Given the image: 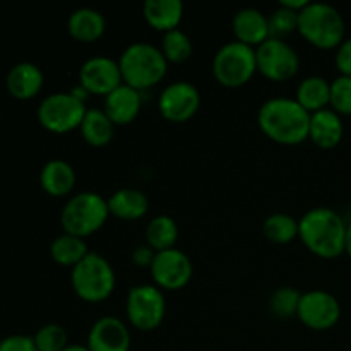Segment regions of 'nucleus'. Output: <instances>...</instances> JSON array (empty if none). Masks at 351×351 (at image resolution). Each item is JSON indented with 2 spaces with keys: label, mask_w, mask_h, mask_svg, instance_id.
Here are the masks:
<instances>
[{
  "label": "nucleus",
  "mask_w": 351,
  "mask_h": 351,
  "mask_svg": "<svg viewBox=\"0 0 351 351\" xmlns=\"http://www.w3.org/2000/svg\"><path fill=\"white\" fill-rule=\"evenodd\" d=\"M312 113L295 98L273 96L261 105L257 123L264 136L285 146H295L308 139Z\"/></svg>",
  "instance_id": "f257e3e1"
},
{
  "label": "nucleus",
  "mask_w": 351,
  "mask_h": 351,
  "mask_svg": "<svg viewBox=\"0 0 351 351\" xmlns=\"http://www.w3.org/2000/svg\"><path fill=\"white\" fill-rule=\"evenodd\" d=\"M348 223L328 206H317L298 219V237L314 256L335 259L345 254Z\"/></svg>",
  "instance_id": "f03ea898"
},
{
  "label": "nucleus",
  "mask_w": 351,
  "mask_h": 351,
  "mask_svg": "<svg viewBox=\"0 0 351 351\" xmlns=\"http://www.w3.org/2000/svg\"><path fill=\"white\" fill-rule=\"evenodd\" d=\"M117 60L122 72V81L139 91L160 84L168 72V60L161 48L147 41H134L127 45Z\"/></svg>",
  "instance_id": "7ed1b4c3"
},
{
  "label": "nucleus",
  "mask_w": 351,
  "mask_h": 351,
  "mask_svg": "<svg viewBox=\"0 0 351 351\" xmlns=\"http://www.w3.org/2000/svg\"><path fill=\"white\" fill-rule=\"evenodd\" d=\"M298 33L305 41L321 50L338 48L346 38L343 14L326 2H308L298 16Z\"/></svg>",
  "instance_id": "20e7f679"
},
{
  "label": "nucleus",
  "mask_w": 351,
  "mask_h": 351,
  "mask_svg": "<svg viewBox=\"0 0 351 351\" xmlns=\"http://www.w3.org/2000/svg\"><path fill=\"white\" fill-rule=\"evenodd\" d=\"M110 216L108 199L93 191H82L71 195L60 211L64 233L88 239L98 232Z\"/></svg>",
  "instance_id": "39448f33"
},
{
  "label": "nucleus",
  "mask_w": 351,
  "mask_h": 351,
  "mask_svg": "<svg viewBox=\"0 0 351 351\" xmlns=\"http://www.w3.org/2000/svg\"><path fill=\"white\" fill-rule=\"evenodd\" d=\"M115 271L106 257L98 252H89L71 271V285L81 300L99 304L115 290Z\"/></svg>",
  "instance_id": "423d86ee"
},
{
  "label": "nucleus",
  "mask_w": 351,
  "mask_h": 351,
  "mask_svg": "<svg viewBox=\"0 0 351 351\" xmlns=\"http://www.w3.org/2000/svg\"><path fill=\"white\" fill-rule=\"evenodd\" d=\"M211 71L225 88H242L257 72L256 48L237 40L221 45L213 57Z\"/></svg>",
  "instance_id": "0eeeda50"
},
{
  "label": "nucleus",
  "mask_w": 351,
  "mask_h": 351,
  "mask_svg": "<svg viewBox=\"0 0 351 351\" xmlns=\"http://www.w3.org/2000/svg\"><path fill=\"white\" fill-rule=\"evenodd\" d=\"M88 106L72 91H58L45 96L38 105V122L53 134H67L79 129Z\"/></svg>",
  "instance_id": "6e6552de"
},
{
  "label": "nucleus",
  "mask_w": 351,
  "mask_h": 351,
  "mask_svg": "<svg viewBox=\"0 0 351 351\" xmlns=\"http://www.w3.org/2000/svg\"><path fill=\"white\" fill-rule=\"evenodd\" d=\"M125 314L130 326L137 331H154L160 328L167 315L165 291L160 290L154 283L136 285L127 293Z\"/></svg>",
  "instance_id": "1a4fd4ad"
},
{
  "label": "nucleus",
  "mask_w": 351,
  "mask_h": 351,
  "mask_svg": "<svg viewBox=\"0 0 351 351\" xmlns=\"http://www.w3.org/2000/svg\"><path fill=\"white\" fill-rule=\"evenodd\" d=\"M257 72L274 82H285L295 77L300 69L297 50L283 38H273L256 48Z\"/></svg>",
  "instance_id": "9d476101"
},
{
  "label": "nucleus",
  "mask_w": 351,
  "mask_h": 351,
  "mask_svg": "<svg viewBox=\"0 0 351 351\" xmlns=\"http://www.w3.org/2000/svg\"><path fill=\"white\" fill-rule=\"evenodd\" d=\"M154 285L163 291L182 290L187 287L194 274L192 261L184 250L168 249L156 252L149 267Z\"/></svg>",
  "instance_id": "9b49d317"
},
{
  "label": "nucleus",
  "mask_w": 351,
  "mask_h": 351,
  "mask_svg": "<svg viewBox=\"0 0 351 351\" xmlns=\"http://www.w3.org/2000/svg\"><path fill=\"white\" fill-rule=\"evenodd\" d=\"M297 317L312 331H328L341 319V305L329 291L308 290L302 293Z\"/></svg>",
  "instance_id": "f8f14e48"
},
{
  "label": "nucleus",
  "mask_w": 351,
  "mask_h": 351,
  "mask_svg": "<svg viewBox=\"0 0 351 351\" xmlns=\"http://www.w3.org/2000/svg\"><path fill=\"white\" fill-rule=\"evenodd\" d=\"M201 106V93L192 82L175 81L165 86L158 96V110L170 122H187Z\"/></svg>",
  "instance_id": "ddd939ff"
},
{
  "label": "nucleus",
  "mask_w": 351,
  "mask_h": 351,
  "mask_svg": "<svg viewBox=\"0 0 351 351\" xmlns=\"http://www.w3.org/2000/svg\"><path fill=\"white\" fill-rule=\"evenodd\" d=\"M119 60L106 55H95L79 67V86L88 95L106 96L122 84Z\"/></svg>",
  "instance_id": "4468645a"
},
{
  "label": "nucleus",
  "mask_w": 351,
  "mask_h": 351,
  "mask_svg": "<svg viewBox=\"0 0 351 351\" xmlns=\"http://www.w3.org/2000/svg\"><path fill=\"white\" fill-rule=\"evenodd\" d=\"M86 348L89 351H129V328L115 315H103L93 322L86 339Z\"/></svg>",
  "instance_id": "2eb2a0df"
},
{
  "label": "nucleus",
  "mask_w": 351,
  "mask_h": 351,
  "mask_svg": "<svg viewBox=\"0 0 351 351\" xmlns=\"http://www.w3.org/2000/svg\"><path fill=\"white\" fill-rule=\"evenodd\" d=\"M232 29L237 41L252 48H257L271 38L269 17L256 7H243L237 10L232 19Z\"/></svg>",
  "instance_id": "dca6fc26"
},
{
  "label": "nucleus",
  "mask_w": 351,
  "mask_h": 351,
  "mask_svg": "<svg viewBox=\"0 0 351 351\" xmlns=\"http://www.w3.org/2000/svg\"><path fill=\"white\" fill-rule=\"evenodd\" d=\"M141 93L143 91L122 82L119 88L113 89L110 95L105 96L103 110L115 125H127V123L137 119L141 108H143Z\"/></svg>",
  "instance_id": "f3484780"
},
{
  "label": "nucleus",
  "mask_w": 351,
  "mask_h": 351,
  "mask_svg": "<svg viewBox=\"0 0 351 351\" xmlns=\"http://www.w3.org/2000/svg\"><path fill=\"white\" fill-rule=\"evenodd\" d=\"M45 82L43 71L33 62H19L7 72L5 86L12 98L26 101L41 91Z\"/></svg>",
  "instance_id": "a211bd4d"
},
{
  "label": "nucleus",
  "mask_w": 351,
  "mask_h": 351,
  "mask_svg": "<svg viewBox=\"0 0 351 351\" xmlns=\"http://www.w3.org/2000/svg\"><path fill=\"white\" fill-rule=\"evenodd\" d=\"M345 134L341 115L331 108H324L321 112L312 113L311 129H308V141L322 149H332L338 146Z\"/></svg>",
  "instance_id": "6ab92c4d"
},
{
  "label": "nucleus",
  "mask_w": 351,
  "mask_h": 351,
  "mask_svg": "<svg viewBox=\"0 0 351 351\" xmlns=\"http://www.w3.org/2000/svg\"><path fill=\"white\" fill-rule=\"evenodd\" d=\"M40 185L51 197H67L75 187V170L69 161L53 158L40 171Z\"/></svg>",
  "instance_id": "aec40b11"
},
{
  "label": "nucleus",
  "mask_w": 351,
  "mask_h": 351,
  "mask_svg": "<svg viewBox=\"0 0 351 351\" xmlns=\"http://www.w3.org/2000/svg\"><path fill=\"white\" fill-rule=\"evenodd\" d=\"M67 29L74 40L81 43H93L105 33L106 19L95 7H79L69 16Z\"/></svg>",
  "instance_id": "412c9836"
},
{
  "label": "nucleus",
  "mask_w": 351,
  "mask_h": 351,
  "mask_svg": "<svg viewBox=\"0 0 351 351\" xmlns=\"http://www.w3.org/2000/svg\"><path fill=\"white\" fill-rule=\"evenodd\" d=\"M108 209L110 216H115L123 221H136L146 216L149 209V199L139 189L123 187L110 195Z\"/></svg>",
  "instance_id": "4be33fe9"
},
{
  "label": "nucleus",
  "mask_w": 351,
  "mask_h": 351,
  "mask_svg": "<svg viewBox=\"0 0 351 351\" xmlns=\"http://www.w3.org/2000/svg\"><path fill=\"white\" fill-rule=\"evenodd\" d=\"M143 16L153 29L165 34L180 26L184 3L182 0H146L143 3Z\"/></svg>",
  "instance_id": "5701e85b"
},
{
  "label": "nucleus",
  "mask_w": 351,
  "mask_h": 351,
  "mask_svg": "<svg viewBox=\"0 0 351 351\" xmlns=\"http://www.w3.org/2000/svg\"><path fill=\"white\" fill-rule=\"evenodd\" d=\"M295 99L307 112L315 113L329 108L331 101V82L322 75H307L302 79L295 91Z\"/></svg>",
  "instance_id": "b1692460"
},
{
  "label": "nucleus",
  "mask_w": 351,
  "mask_h": 351,
  "mask_svg": "<svg viewBox=\"0 0 351 351\" xmlns=\"http://www.w3.org/2000/svg\"><path fill=\"white\" fill-rule=\"evenodd\" d=\"M115 127L117 125L110 120L105 110L88 108L79 130H81V136L86 143L95 147H101L112 143L113 136H115Z\"/></svg>",
  "instance_id": "393cba45"
},
{
  "label": "nucleus",
  "mask_w": 351,
  "mask_h": 351,
  "mask_svg": "<svg viewBox=\"0 0 351 351\" xmlns=\"http://www.w3.org/2000/svg\"><path fill=\"white\" fill-rule=\"evenodd\" d=\"M89 254L86 239L71 235V233H62L55 237L50 243V256L57 264L64 267H74Z\"/></svg>",
  "instance_id": "a878e982"
},
{
  "label": "nucleus",
  "mask_w": 351,
  "mask_h": 351,
  "mask_svg": "<svg viewBox=\"0 0 351 351\" xmlns=\"http://www.w3.org/2000/svg\"><path fill=\"white\" fill-rule=\"evenodd\" d=\"M178 240V225L171 216L158 215L149 219L146 226V243L154 250L173 249Z\"/></svg>",
  "instance_id": "bb28decb"
},
{
  "label": "nucleus",
  "mask_w": 351,
  "mask_h": 351,
  "mask_svg": "<svg viewBox=\"0 0 351 351\" xmlns=\"http://www.w3.org/2000/svg\"><path fill=\"white\" fill-rule=\"evenodd\" d=\"M263 233L273 243H290L298 237V219L287 213H273L264 219Z\"/></svg>",
  "instance_id": "cd10ccee"
},
{
  "label": "nucleus",
  "mask_w": 351,
  "mask_h": 351,
  "mask_svg": "<svg viewBox=\"0 0 351 351\" xmlns=\"http://www.w3.org/2000/svg\"><path fill=\"white\" fill-rule=\"evenodd\" d=\"M160 48L163 51L165 58L168 60V64L170 62L171 64H184V62H187L192 57V51H194L191 36L185 31H182L180 27L165 33Z\"/></svg>",
  "instance_id": "c85d7f7f"
},
{
  "label": "nucleus",
  "mask_w": 351,
  "mask_h": 351,
  "mask_svg": "<svg viewBox=\"0 0 351 351\" xmlns=\"http://www.w3.org/2000/svg\"><path fill=\"white\" fill-rule=\"evenodd\" d=\"M302 293L293 287H280L269 298V311L278 319L297 317Z\"/></svg>",
  "instance_id": "c756f323"
},
{
  "label": "nucleus",
  "mask_w": 351,
  "mask_h": 351,
  "mask_svg": "<svg viewBox=\"0 0 351 351\" xmlns=\"http://www.w3.org/2000/svg\"><path fill=\"white\" fill-rule=\"evenodd\" d=\"M33 339L38 351H64L71 345L69 343V335L64 326L55 324V322L41 326L34 332Z\"/></svg>",
  "instance_id": "7c9ffc66"
},
{
  "label": "nucleus",
  "mask_w": 351,
  "mask_h": 351,
  "mask_svg": "<svg viewBox=\"0 0 351 351\" xmlns=\"http://www.w3.org/2000/svg\"><path fill=\"white\" fill-rule=\"evenodd\" d=\"M298 16L300 12L297 10H291L285 5H278L274 9V12L269 17V29L271 36L273 38H283L291 34L293 31H298Z\"/></svg>",
  "instance_id": "2f4dec72"
},
{
  "label": "nucleus",
  "mask_w": 351,
  "mask_h": 351,
  "mask_svg": "<svg viewBox=\"0 0 351 351\" xmlns=\"http://www.w3.org/2000/svg\"><path fill=\"white\" fill-rule=\"evenodd\" d=\"M329 108L338 115H351V77L338 75L331 81V101Z\"/></svg>",
  "instance_id": "473e14b6"
},
{
  "label": "nucleus",
  "mask_w": 351,
  "mask_h": 351,
  "mask_svg": "<svg viewBox=\"0 0 351 351\" xmlns=\"http://www.w3.org/2000/svg\"><path fill=\"white\" fill-rule=\"evenodd\" d=\"M0 351H38L33 336L10 335L0 339Z\"/></svg>",
  "instance_id": "72a5a7b5"
},
{
  "label": "nucleus",
  "mask_w": 351,
  "mask_h": 351,
  "mask_svg": "<svg viewBox=\"0 0 351 351\" xmlns=\"http://www.w3.org/2000/svg\"><path fill=\"white\" fill-rule=\"evenodd\" d=\"M335 65L339 71V75H350L351 77V36L345 38V41L336 48Z\"/></svg>",
  "instance_id": "f704fd0d"
},
{
  "label": "nucleus",
  "mask_w": 351,
  "mask_h": 351,
  "mask_svg": "<svg viewBox=\"0 0 351 351\" xmlns=\"http://www.w3.org/2000/svg\"><path fill=\"white\" fill-rule=\"evenodd\" d=\"M154 256H156V252H154V250L151 249L147 243H146V245H139V247H136V249H134L132 263L136 264V266H139V267H151Z\"/></svg>",
  "instance_id": "c9c22d12"
},
{
  "label": "nucleus",
  "mask_w": 351,
  "mask_h": 351,
  "mask_svg": "<svg viewBox=\"0 0 351 351\" xmlns=\"http://www.w3.org/2000/svg\"><path fill=\"white\" fill-rule=\"evenodd\" d=\"M281 5L288 7V9L291 10H297V12H300L302 9H304L305 5L308 3V0H281Z\"/></svg>",
  "instance_id": "e433bc0d"
},
{
  "label": "nucleus",
  "mask_w": 351,
  "mask_h": 351,
  "mask_svg": "<svg viewBox=\"0 0 351 351\" xmlns=\"http://www.w3.org/2000/svg\"><path fill=\"white\" fill-rule=\"evenodd\" d=\"M345 254H348L351 259V221L348 223V228H346V242H345Z\"/></svg>",
  "instance_id": "4c0bfd02"
},
{
  "label": "nucleus",
  "mask_w": 351,
  "mask_h": 351,
  "mask_svg": "<svg viewBox=\"0 0 351 351\" xmlns=\"http://www.w3.org/2000/svg\"><path fill=\"white\" fill-rule=\"evenodd\" d=\"M64 351H89L86 345H69Z\"/></svg>",
  "instance_id": "58836bf2"
}]
</instances>
